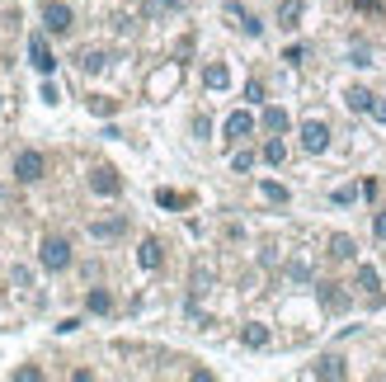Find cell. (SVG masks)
<instances>
[{"label": "cell", "instance_id": "1", "mask_svg": "<svg viewBox=\"0 0 386 382\" xmlns=\"http://www.w3.org/2000/svg\"><path fill=\"white\" fill-rule=\"evenodd\" d=\"M38 260H43V269H66V265H71V241L66 236H47L43 246H38Z\"/></svg>", "mask_w": 386, "mask_h": 382}, {"label": "cell", "instance_id": "2", "mask_svg": "<svg viewBox=\"0 0 386 382\" xmlns=\"http://www.w3.org/2000/svg\"><path fill=\"white\" fill-rule=\"evenodd\" d=\"M43 170H47L43 151H19V156H15V179H24V184L43 179Z\"/></svg>", "mask_w": 386, "mask_h": 382}, {"label": "cell", "instance_id": "3", "mask_svg": "<svg viewBox=\"0 0 386 382\" xmlns=\"http://www.w3.org/2000/svg\"><path fill=\"white\" fill-rule=\"evenodd\" d=\"M43 24H47V33H71V10L62 0H43Z\"/></svg>", "mask_w": 386, "mask_h": 382}, {"label": "cell", "instance_id": "4", "mask_svg": "<svg viewBox=\"0 0 386 382\" xmlns=\"http://www.w3.org/2000/svg\"><path fill=\"white\" fill-rule=\"evenodd\" d=\"M90 189L104 193V198H113V193L123 189V179H118V170H113V165H94V170H90Z\"/></svg>", "mask_w": 386, "mask_h": 382}, {"label": "cell", "instance_id": "5", "mask_svg": "<svg viewBox=\"0 0 386 382\" xmlns=\"http://www.w3.org/2000/svg\"><path fill=\"white\" fill-rule=\"evenodd\" d=\"M302 146H307L311 156H321L325 146H330V127H325L321 118H311V123H302Z\"/></svg>", "mask_w": 386, "mask_h": 382}, {"label": "cell", "instance_id": "6", "mask_svg": "<svg viewBox=\"0 0 386 382\" xmlns=\"http://www.w3.org/2000/svg\"><path fill=\"white\" fill-rule=\"evenodd\" d=\"M29 62L38 66L43 76L52 71V66H57V57H52V48H47V38H43V33H33V38H29Z\"/></svg>", "mask_w": 386, "mask_h": 382}, {"label": "cell", "instance_id": "7", "mask_svg": "<svg viewBox=\"0 0 386 382\" xmlns=\"http://www.w3.org/2000/svg\"><path fill=\"white\" fill-rule=\"evenodd\" d=\"M76 66L85 71V76H94V71H104V66H108V52H99V48H80V52H76Z\"/></svg>", "mask_w": 386, "mask_h": 382}, {"label": "cell", "instance_id": "8", "mask_svg": "<svg viewBox=\"0 0 386 382\" xmlns=\"http://www.w3.org/2000/svg\"><path fill=\"white\" fill-rule=\"evenodd\" d=\"M160 260H165L160 241H155V236H146V241H141V250H137V265H141V269H160Z\"/></svg>", "mask_w": 386, "mask_h": 382}, {"label": "cell", "instance_id": "9", "mask_svg": "<svg viewBox=\"0 0 386 382\" xmlns=\"http://www.w3.org/2000/svg\"><path fill=\"white\" fill-rule=\"evenodd\" d=\"M226 15H231V19H236V29H240V33H250V38H259V33H264V24H259L255 15H245L240 5H226Z\"/></svg>", "mask_w": 386, "mask_h": 382}, {"label": "cell", "instance_id": "10", "mask_svg": "<svg viewBox=\"0 0 386 382\" xmlns=\"http://www.w3.org/2000/svg\"><path fill=\"white\" fill-rule=\"evenodd\" d=\"M123 231H127L123 217H108V222H90V236H94V241H113V236H123Z\"/></svg>", "mask_w": 386, "mask_h": 382}, {"label": "cell", "instance_id": "11", "mask_svg": "<svg viewBox=\"0 0 386 382\" xmlns=\"http://www.w3.org/2000/svg\"><path fill=\"white\" fill-rule=\"evenodd\" d=\"M311 373H316V378H344L349 368H344V359H340V354H325V359H321L316 368H311Z\"/></svg>", "mask_w": 386, "mask_h": 382}, {"label": "cell", "instance_id": "12", "mask_svg": "<svg viewBox=\"0 0 386 382\" xmlns=\"http://www.w3.org/2000/svg\"><path fill=\"white\" fill-rule=\"evenodd\" d=\"M250 132H255V118H250V113H231V118H226V137L240 142V137H250Z\"/></svg>", "mask_w": 386, "mask_h": 382}, {"label": "cell", "instance_id": "13", "mask_svg": "<svg viewBox=\"0 0 386 382\" xmlns=\"http://www.w3.org/2000/svg\"><path fill=\"white\" fill-rule=\"evenodd\" d=\"M240 340H245V350H264V345H269V326H259V321H250L245 331H240Z\"/></svg>", "mask_w": 386, "mask_h": 382}, {"label": "cell", "instance_id": "14", "mask_svg": "<svg viewBox=\"0 0 386 382\" xmlns=\"http://www.w3.org/2000/svg\"><path fill=\"white\" fill-rule=\"evenodd\" d=\"M344 99H349V109H354V113H372V104H377V95H368L363 85H354Z\"/></svg>", "mask_w": 386, "mask_h": 382}, {"label": "cell", "instance_id": "15", "mask_svg": "<svg viewBox=\"0 0 386 382\" xmlns=\"http://www.w3.org/2000/svg\"><path fill=\"white\" fill-rule=\"evenodd\" d=\"M321 303L330 307V312H344V307H349V298L340 293V284H321Z\"/></svg>", "mask_w": 386, "mask_h": 382}, {"label": "cell", "instance_id": "16", "mask_svg": "<svg viewBox=\"0 0 386 382\" xmlns=\"http://www.w3.org/2000/svg\"><path fill=\"white\" fill-rule=\"evenodd\" d=\"M297 19H302V0H283L278 5V24L283 29H297Z\"/></svg>", "mask_w": 386, "mask_h": 382}, {"label": "cell", "instance_id": "17", "mask_svg": "<svg viewBox=\"0 0 386 382\" xmlns=\"http://www.w3.org/2000/svg\"><path fill=\"white\" fill-rule=\"evenodd\" d=\"M85 307H90V312H99V317H104V312H113V298H108L104 288H90V293H85Z\"/></svg>", "mask_w": 386, "mask_h": 382}, {"label": "cell", "instance_id": "18", "mask_svg": "<svg viewBox=\"0 0 386 382\" xmlns=\"http://www.w3.org/2000/svg\"><path fill=\"white\" fill-rule=\"evenodd\" d=\"M202 80H207V90H226V85H231V71H226V66H207Z\"/></svg>", "mask_w": 386, "mask_h": 382}, {"label": "cell", "instance_id": "19", "mask_svg": "<svg viewBox=\"0 0 386 382\" xmlns=\"http://www.w3.org/2000/svg\"><path fill=\"white\" fill-rule=\"evenodd\" d=\"M259 193L269 198V203H288V189H283L278 179H264V184H259Z\"/></svg>", "mask_w": 386, "mask_h": 382}, {"label": "cell", "instance_id": "20", "mask_svg": "<svg viewBox=\"0 0 386 382\" xmlns=\"http://www.w3.org/2000/svg\"><path fill=\"white\" fill-rule=\"evenodd\" d=\"M264 127H269V132H288V113L283 109H264Z\"/></svg>", "mask_w": 386, "mask_h": 382}, {"label": "cell", "instance_id": "21", "mask_svg": "<svg viewBox=\"0 0 386 382\" xmlns=\"http://www.w3.org/2000/svg\"><path fill=\"white\" fill-rule=\"evenodd\" d=\"M330 255H335V260H354V241L349 236H330Z\"/></svg>", "mask_w": 386, "mask_h": 382}, {"label": "cell", "instance_id": "22", "mask_svg": "<svg viewBox=\"0 0 386 382\" xmlns=\"http://www.w3.org/2000/svg\"><path fill=\"white\" fill-rule=\"evenodd\" d=\"M358 288H368V293H377V288H382V274L372 269V265H363V269H358Z\"/></svg>", "mask_w": 386, "mask_h": 382}, {"label": "cell", "instance_id": "23", "mask_svg": "<svg viewBox=\"0 0 386 382\" xmlns=\"http://www.w3.org/2000/svg\"><path fill=\"white\" fill-rule=\"evenodd\" d=\"M264 160H269V165H283V160H288V146H283L278 137H274V142L264 146Z\"/></svg>", "mask_w": 386, "mask_h": 382}, {"label": "cell", "instance_id": "24", "mask_svg": "<svg viewBox=\"0 0 386 382\" xmlns=\"http://www.w3.org/2000/svg\"><path fill=\"white\" fill-rule=\"evenodd\" d=\"M155 203H160V208H184L188 198H184V193H174V189H155Z\"/></svg>", "mask_w": 386, "mask_h": 382}, {"label": "cell", "instance_id": "25", "mask_svg": "<svg viewBox=\"0 0 386 382\" xmlns=\"http://www.w3.org/2000/svg\"><path fill=\"white\" fill-rule=\"evenodd\" d=\"M113 109H118V104H113V99H104V95H94V99H90V113H99V118H108Z\"/></svg>", "mask_w": 386, "mask_h": 382}, {"label": "cell", "instance_id": "26", "mask_svg": "<svg viewBox=\"0 0 386 382\" xmlns=\"http://www.w3.org/2000/svg\"><path fill=\"white\" fill-rule=\"evenodd\" d=\"M349 57H354V66H372V48H368V43H358Z\"/></svg>", "mask_w": 386, "mask_h": 382}, {"label": "cell", "instance_id": "27", "mask_svg": "<svg viewBox=\"0 0 386 382\" xmlns=\"http://www.w3.org/2000/svg\"><path fill=\"white\" fill-rule=\"evenodd\" d=\"M255 165V151H236L231 156V170H250Z\"/></svg>", "mask_w": 386, "mask_h": 382}, {"label": "cell", "instance_id": "28", "mask_svg": "<svg viewBox=\"0 0 386 382\" xmlns=\"http://www.w3.org/2000/svg\"><path fill=\"white\" fill-rule=\"evenodd\" d=\"M245 99H250V104H259V99H264V85H259V80H250V85H245Z\"/></svg>", "mask_w": 386, "mask_h": 382}, {"label": "cell", "instance_id": "29", "mask_svg": "<svg viewBox=\"0 0 386 382\" xmlns=\"http://www.w3.org/2000/svg\"><path fill=\"white\" fill-rule=\"evenodd\" d=\"M302 57H307V48H302V43H292V48L283 52V62H302Z\"/></svg>", "mask_w": 386, "mask_h": 382}, {"label": "cell", "instance_id": "30", "mask_svg": "<svg viewBox=\"0 0 386 382\" xmlns=\"http://www.w3.org/2000/svg\"><path fill=\"white\" fill-rule=\"evenodd\" d=\"M15 378H19V382H38L43 373H38V368H15Z\"/></svg>", "mask_w": 386, "mask_h": 382}, {"label": "cell", "instance_id": "31", "mask_svg": "<svg viewBox=\"0 0 386 382\" xmlns=\"http://www.w3.org/2000/svg\"><path fill=\"white\" fill-rule=\"evenodd\" d=\"M10 279H15V288H29V284H33V279H29V269H24V265H19V269L10 274Z\"/></svg>", "mask_w": 386, "mask_h": 382}, {"label": "cell", "instance_id": "32", "mask_svg": "<svg viewBox=\"0 0 386 382\" xmlns=\"http://www.w3.org/2000/svg\"><path fill=\"white\" fill-rule=\"evenodd\" d=\"M372 231H377V236L386 241V212H377V217H372Z\"/></svg>", "mask_w": 386, "mask_h": 382}, {"label": "cell", "instance_id": "33", "mask_svg": "<svg viewBox=\"0 0 386 382\" xmlns=\"http://www.w3.org/2000/svg\"><path fill=\"white\" fill-rule=\"evenodd\" d=\"M372 118H377V123H386V99H377V104H372Z\"/></svg>", "mask_w": 386, "mask_h": 382}, {"label": "cell", "instance_id": "34", "mask_svg": "<svg viewBox=\"0 0 386 382\" xmlns=\"http://www.w3.org/2000/svg\"><path fill=\"white\" fill-rule=\"evenodd\" d=\"M358 10H377V0H354Z\"/></svg>", "mask_w": 386, "mask_h": 382}]
</instances>
